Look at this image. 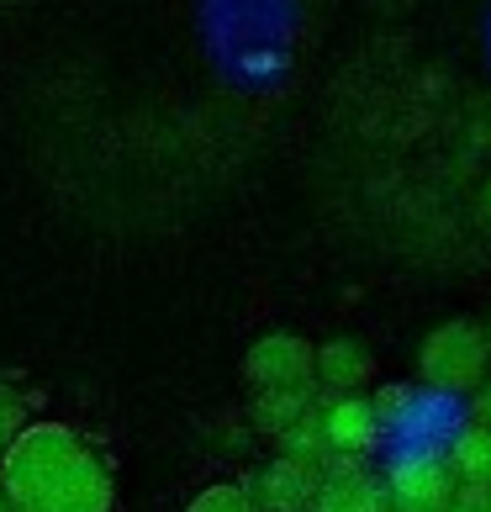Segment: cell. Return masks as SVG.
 Returning a JSON list of instances; mask_svg holds the SVG:
<instances>
[{"instance_id": "4fadbf2b", "label": "cell", "mask_w": 491, "mask_h": 512, "mask_svg": "<svg viewBox=\"0 0 491 512\" xmlns=\"http://www.w3.org/2000/svg\"><path fill=\"white\" fill-rule=\"evenodd\" d=\"M449 512H491V491H470V486H460V497H455V507Z\"/></svg>"}, {"instance_id": "e0dca14e", "label": "cell", "mask_w": 491, "mask_h": 512, "mask_svg": "<svg viewBox=\"0 0 491 512\" xmlns=\"http://www.w3.org/2000/svg\"><path fill=\"white\" fill-rule=\"evenodd\" d=\"M486 344H491V317H486Z\"/></svg>"}, {"instance_id": "5b68a950", "label": "cell", "mask_w": 491, "mask_h": 512, "mask_svg": "<svg viewBox=\"0 0 491 512\" xmlns=\"http://www.w3.org/2000/svg\"><path fill=\"white\" fill-rule=\"evenodd\" d=\"M317 423H323V439H328V454L338 460H365V454L381 444V412H375L370 396L349 391V396H328L323 407H317Z\"/></svg>"}, {"instance_id": "7c38bea8", "label": "cell", "mask_w": 491, "mask_h": 512, "mask_svg": "<svg viewBox=\"0 0 491 512\" xmlns=\"http://www.w3.org/2000/svg\"><path fill=\"white\" fill-rule=\"evenodd\" d=\"M27 428V402H22V391L0 381V454H6L16 444V433Z\"/></svg>"}, {"instance_id": "5bb4252c", "label": "cell", "mask_w": 491, "mask_h": 512, "mask_svg": "<svg viewBox=\"0 0 491 512\" xmlns=\"http://www.w3.org/2000/svg\"><path fill=\"white\" fill-rule=\"evenodd\" d=\"M470 396H476V402H470V412H476V423H481V428H491V375H486V381H481L476 391H470Z\"/></svg>"}, {"instance_id": "3957f363", "label": "cell", "mask_w": 491, "mask_h": 512, "mask_svg": "<svg viewBox=\"0 0 491 512\" xmlns=\"http://www.w3.org/2000/svg\"><path fill=\"white\" fill-rule=\"evenodd\" d=\"M491 375V344L486 322L449 317L418 344V381L439 396H470Z\"/></svg>"}, {"instance_id": "277c9868", "label": "cell", "mask_w": 491, "mask_h": 512, "mask_svg": "<svg viewBox=\"0 0 491 512\" xmlns=\"http://www.w3.org/2000/svg\"><path fill=\"white\" fill-rule=\"evenodd\" d=\"M381 486H386L391 512H449L460 497L455 465H449V454L439 444L396 449L381 470Z\"/></svg>"}, {"instance_id": "30bf717a", "label": "cell", "mask_w": 491, "mask_h": 512, "mask_svg": "<svg viewBox=\"0 0 491 512\" xmlns=\"http://www.w3.org/2000/svg\"><path fill=\"white\" fill-rule=\"evenodd\" d=\"M185 512H259V507H254V497H249V486H238V481H217V486L196 491Z\"/></svg>"}, {"instance_id": "9a60e30c", "label": "cell", "mask_w": 491, "mask_h": 512, "mask_svg": "<svg viewBox=\"0 0 491 512\" xmlns=\"http://www.w3.org/2000/svg\"><path fill=\"white\" fill-rule=\"evenodd\" d=\"M481 217H486V222H491V180H486V185H481Z\"/></svg>"}, {"instance_id": "8fae6325", "label": "cell", "mask_w": 491, "mask_h": 512, "mask_svg": "<svg viewBox=\"0 0 491 512\" xmlns=\"http://www.w3.org/2000/svg\"><path fill=\"white\" fill-rule=\"evenodd\" d=\"M370 402H375V412H381V428H396V423H407L412 412H423L412 386H386L381 396H370Z\"/></svg>"}, {"instance_id": "6da1fadb", "label": "cell", "mask_w": 491, "mask_h": 512, "mask_svg": "<svg viewBox=\"0 0 491 512\" xmlns=\"http://www.w3.org/2000/svg\"><path fill=\"white\" fill-rule=\"evenodd\" d=\"M0 491L11 512H111V470L69 423H27L0 454Z\"/></svg>"}, {"instance_id": "8992f818", "label": "cell", "mask_w": 491, "mask_h": 512, "mask_svg": "<svg viewBox=\"0 0 491 512\" xmlns=\"http://www.w3.org/2000/svg\"><path fill=\"white\" fill-rule=\"evenodd\" d=\"M307 512H391V502H386L381 476L365 460H344L338 454L323 470V481H317V497Z\"/></svg>"}, {"instance_id": "ba28073f", "label": "cell", "mask_w": 491, "mask_h": 512, "mask_svg": "<svg viewBox=\"0 0 491 512\" xmlns=\"http://www.w3.org/2000/svg\"><path fill=\"white\" fill-rule=\"evenodd\" d=\"M370 375H375V359L360 338H328V344H317V391L349 396V391H360Z\"/></svg>"}, {"instance_id": "52a82bcc", "label": "cell", "mask_w": 491, "mask_h": 512, "mask_svg": "<svg viewBox=\"0 0 491 512\" xmlns=\"http://www.w3.org/2000/svg\"><path fill=\"white\" fill-rule=\"evenodd\" d=\"M317 481H323V470L301 465L291 454H275L270 465H259L249 476V497L259 512H307L317 497Z\"/></svg>"}, {"instance_id": "2e32d148", "label": "cell", "mask_w": 491, "mask_h": 512, "mask_svg": "<svg viewBox=\"0 0 491 512\" xmlns=\"http://www.w3.org/2000/svg\"><path fill=\"white\" fill-rule=\"evenodd\" d=\"M0 512H11V502H6V491H0Z\"/></svg>"}, {"instance_id": "7a4b0ae2", "label": "cell", "mask_w": 491, "mask_h": 512, "mask_svg": "<svg viewBox=\"0 0 491 512\" xmlns=\"http://www.w3.org/2000/svg\"><path fill=\"white\" fill-rule=\"evenodd\" d=\"M243 381L254 391V428L280 439L291 423H301L317 407V344L301 333H264L243 354Z\"/></svg>"}, {"instance_id": "9c48e42d", "label": "cell", "mask_w": 491, "mask_h": 512, "mask_svg": "<svg viewBox=\"0 0 491 512\" xmlns=\"http://www.w3.org/2000/svg\"><path fill=\"white\" fill-rule=\"evenodd\" d=\"M449 465H455V481L470 491H491V428L470 423L449 439Z\"/></svg>"}]
</instances>
